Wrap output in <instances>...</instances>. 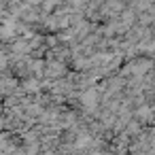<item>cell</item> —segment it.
<instances>
[{"label": "cell", "instance_id": "4", "mask_svg": "<svg viewBox=\"0 0 155 155\" xmlns=\"http://www.w3.org/2000/svg\"><path fill=\"white\" fill-rule=\"evenodd\" d=\"M2 130H7V125H5V115L0 113V132H2Z\"/></svg>", "mask_w": 155, "mask_h": 155}, {"label": "cell", "instance_id": "3", "mask_svg": "<svg viewBox=\"0 0 155 155\" xmlns=\"http://www.w3.org/2000/svg\"><path fill=\"white\" fill-rule=\"evenodd\" d=\"M121 13H123V7H121V2H117V0H108V2L102 5V17H106V19H115Z\"/></svg>", "mask_w": 155, "mask_h": 155}, {"label": "cell", "instance_id": "2", "mask_svg": "<svg viewBox=\"0 0 155 155\" xmlns=\"http://www.w3.org/2000/svg\"><path fill=\"white\" fill-rule=\"evenodd\" d=\"M19 85H21V87H24V91H26V94H30V96H34V94H41V91H43V81H41L38 77H34V74H30V77L21 79V81H19Z\"/></svg>", "mask_w": 155, "mask_h": 155}, {"label": "cell", "instance_id": "1", "mask_svg": "<svg viewBox=\"0 0 155 155\" xmlns=\"http://www.w3.org/2000/svg\"><path fill=\"white\" fill-rule=\"evenodd\" d=\"M70 70H68V64L66 62H60V60H47V68H45V77L49 79H62L66 77Z\"/></svg>", "mask_w": 155, "mask_h": 155}]
</instances>
